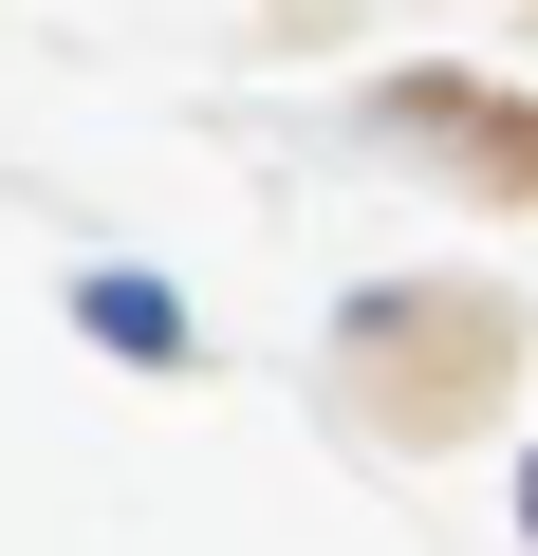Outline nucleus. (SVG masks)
<instances>
[{
    "mask_svg": "<svg viewBox=\"0 0 538 556\" xmlns=\"http://www.w3.org/2000/svg\"><path fill=\"white\" fill-rule=\"evenodd\" d=\"M75 316H93L112 353H149V371L186 353V298H167V278H75Z\"/></svg>",
    "mask_w": 538,
    "mask_h": 556,
    "instance_id": "obj_1",
    "label": "nucleus"
},
{
    "mask_svg": "<svg viewBox=\"0 0 538 556\" xmlns=\"http://www.w3.org/2000/svg\"><path fill=\"white\" fill-rule=\"evenodd\" d=\"M520 519H538V482H520Z\"/></svg>",
    "mask_w": 538,
    "mask_h": 556,
    "instance_id": "obj_2",
    "label": "nucleus"
}]
</instances>
